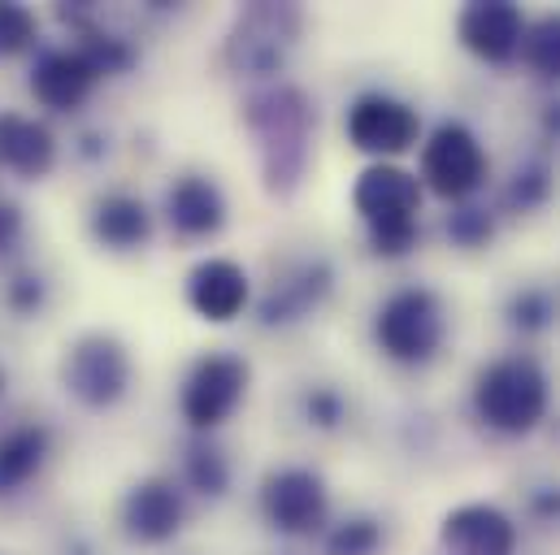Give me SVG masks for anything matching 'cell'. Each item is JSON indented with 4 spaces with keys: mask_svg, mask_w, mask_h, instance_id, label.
<instances>
[{
    "mask_svg": "<svg viewBox=\"0 0 560 555\" xmlns=\"http://www.w3.org/2000/svg\"><path fill=\"white\" fill-rule=\"evenodd\" d=\"M57 165V139L39 118L0 114V169L18 178H44Z\"/></svg>",
    "mask_w": 560,
    "mask_h": 555,
    "instance_id": "cell-19",
    "label": "cell"
},
{
    "mask_svg": "<svg viewBox=\"0 0 560 555\" xmlns=\"http://www.w3.org/2000/svg\"><path fill=\"white\" fill-rule=\"evenodd\" d=\"M544 196H548V169H544V165H530L526 174H517V182H513V191H509V204L530 209V204H539Z\"/></svg>",
    "mask_w": 560,
    "mask_h": 555,
    "instance_id": "cell-29",
    "label": "cell"
},
{
    "mask_svg": "<svg viewBox=\"0 0 560 555\" xmlns=\"http://www.w3.org/2000/svg\"><path fill=\"white\" fill-rule=\"evenodd\" d=\"M517 526L495 504H460L439 526V555H513Z\"/></svg>",
    "mask_w": 560,
    "mask_h": 555,
    "instance_id": "cell-13",
    "label": "cell"
},
{
    "mask_svg": "<svg viewBox=\"0 0 560 555\" xmlns=\"http://www.w3.org/2000/svg\"><path fill=\"white\" fill-rule=\"evenodd\" d=\"M300 31H304L300 4H275V0L244 4L226 35V52H222L226 70L240 79H275L295 52Z\"/></svg>",
    "mask_w": 560,
    "mask_h": 555,
    "instance_id": "cell-4",
    "label": "cell"
},
{
    "mask_svg": "<svg viewBox=\"0 0 560 555\" xmlns=\"http://www.w3.org/2000/svg\"><path fill=\"white\" fill-rule=\"evenodd\" d=\"M88 226H92V239L101 248H109V252H136V248H143L152 239V213H148V204H143L140 196H131V191L101 196L92 204Z\"/></svg>",
    "mask_w": 560,
    "mask_h": 555,
    "instance_id": "cell-18",
    "label": "cell"
},
{
    "mask_svg": "<svg viewBox=\"0 0 560 555\" xmlns=\"http://www.w3.org/2000/svg\"><path fill=\"white\" fill-rule=\"evenodd\" d=\"M183 473H187V486L196 495H209V499L226 495V486H231V464L213 442H191L187 460H183Z\"/></svg>",
    "mask_w": 560,
    "mask_h": 555,
    "instance_id": "cell-22",
    "label": "cell"
},
{
    "mask_svg": "<svg viewBox=\"0 0 560 555\" xmlns=\"http://www.w3.org/2000/svg\"><path fill=\"white\" fill-rule=\"evenodd\" d=\"M101 79L105 74L92 66V57L79 44H57V48H39L31 66V96L48 114H74L83 109V101L96 92Z\"/></svg>",
    "mask_w": 560,
    "mask_h": 555,
    "instance_id": "cell-10",
    "label": "cell"
},
{
    "mask_svg": "<svg viewBox=\"0 0 560 555\" xmlns=\"http://www.w3.org/2000/svg\"><path fill=\"white\" fill-rule=\"evenodd\" d=\"M557 508H560V495H557Z\"/></svg>",
    "mask_w": 560,
    "mask_h": 555,
    "instance_id": "cell-32",
    "label": "cell"
},
{
    "mask_svg": "<svg viewBox=\"0 0 560 555\" xmlns=\"http://www.w3.org/2000/svg\"><path fill=\"white\" fill-rule=\"evenodd\" d=\"M326 508H330V495H326V482L304 469V464H287L266 473L261 482V517L287 534V539H300V534H313L326 526Z\"/></svg>",
    "mask_w": 560,
    "mask_h": 555,
    "instance_id": "cell-9",
    "label": "cell"
},
{
    "mask_svg": "<svg viewBox=\"0 0 560 555\" xmlns=\"http://www.w3.org/2000/svg\"><path fill=\"white\" fill-rule=\"evenodd\" d=\"M131 378H136V365H131V352L118 334L92 330L66 347L61 387L92 413L118 409L131 395Z\"/></svg>",
    "mask_w": 560,
    "mask_h": 555,
    "instance_id": "cell-5",
    "label": "cell"
},
{
    "mask_svg": "<svg viewBox=\"0 0 560 555\" xmlns=\"http://www.w3.org/2000/svg\"><path fill=\"white\" fill-rule=\"evenodd\" d=\"M548 317H552V304H548L544 291H526V295L513 299V326L539 330V326H548Z\"/></svg>",
    "mask_w": 560,
    "mask_h": 555,
    "instance_id": "cell-27",
    "label": "cell"
},
{
    "mask_svg": "<svg viewBox=\"0 0 560 555\" xmlns=\"http://www.w3.org/2000/svg\"><path fill=\"white\" fill-rule=\"evenodd\" d=\"M421 178L434 196L443 200H465L482 187L487 178V152L478 135L460 122H443L434 127L430 139L421 143Z\"/></svg>",
    "mask_w": 560,
    "mask_h": 555,
    "instance_id": "cell-8",
    "label": "cell"
},
{
    "mask_svg": "<svg viewBox=\"0 0 560 555\" xmlns=\"http://www.w3.org/2000/svg\"><path fill=\"white\" fill-rule=\"evenodd\" d=\"M244 122L257 139V156H261V178L270 196H291L308 169V152H313V101L291 87H261L257 96H248L244 105Z\"/></svg>",
    "mask_w": 560,
    "mask_h": 555,
    "instance_id": "cell-1",
    "label": "cell"
},
{
    "mask_svg": "<svg viewBox=\"0 0 560 555\" xmlns=\"http://www.w3.org/2000/svg\"><path fill=\"white\" fill-rule=\"evenodd\" d=\"M22 231H26L22 209H18L13 200H0V257H9V252L22 244Z\"/></svg>",
    "mask_w": 560,
    "mask_h": 555,
    "instance_id": "cell-30",
    "label": "cell"
},
{
    "mask_svg": "<svg viewBox=\"0 0 560 555\" xmlns=\"http://www.w3.org/2000/svg\"><path fill=\"white\" fill-rule=\"evenodd\" d=\"M330 291V265L326 261H313V265H300L295 274H287L282 282L270 286V295L261 299V321L266 326H287V321H300L308 308H317Z\"/></svg>",
    "mask_w": 560,
    "mask_h": 555,
    "instance_id": "cell-20",
    "label": "cell"
},
{
    "mask_svg": "<svg viewBox=\"0 0 560 555\" xmlns=\"http://www.w3.org/2000/svg\"><path fill=\"white\" fill-rule=\"evenodd\" d=\"M304 413H308L313 425L330 429V425H339V421H343V400H339L330 387H317V391H308V395H304Z\"/></svg>",
    "mask_w": 560,
    "mask_h": 555,
    "instance_id": "cell-28",
    "label": "cell"
},
{
    "mask_svg": "<svg viewBox=\"0 0 560 555\" xmlns=\"http://www.w3.org/2000/svg\"><path fill=\"white\" fill-rule=\"evenodd\" d=\"M447 235H452L456 244L474 248V244H482V239L491 235V222H487V213H482V209H460V213H452Z\"/></svg>",
    "mask_w": 560,
    "mask_h": 555,
    "instance_id": "cell-26",
    "label": "cell"
},
{
    "mask_svg": "<svg viewBox=\"0 0 560 555\" xmlns=\"http://www.w3.org/2000/svg\"><path fill=\"white\" fill-rule=\"evenodd\" d=\"M118 517H122V530H127L131 543L161 547L183 530V517H187L183 491L174 482H165V477H143L127 491Z\"/></svg>",
    "mask_w": 560,
    "mask_h": 555,
    "instance_id": "cell-12",
    "label": "cell"
},
{
    "mask_svg": "<svg viewBox=\"0 0 560 555\" xmlns=\"http://www.w3.org/2000/svg\"><path fill=\"white\" fill-rule=\"evenodd\" d=\"M418 114L387 96V92H365L352 109H348V139L352 147L370 152V156H400L418 143Z\"/></svg>",
    "mask_w": 560,
    "mask_h": 555,
    "instance_id": "cell-11",
    "label": "cell"
},
{
    "mask_svg": "<svg viewBox=\"0 0 560 555\" xmlns=\"http://www.w3.org/2000/svg\"><path fill=\"white\" fill-rule=\"evenodd\" d=\"M248 295H253V286H248L244 265H235L226 257H209V261H200L187 274V304H191V312L213 321V326L235 321L248 308Z\"/></svg>",
    "mask_w": 560,
    "mask_h": 555,
    "instance_id": "cell-15",
    "label": "cell"
},
{
    "mask_svg": "<svg viewBox=\"0 0 560 555\" xmlns=\"http://www.w3.org/2000/svg\"><path fill=\"white\" fill-rule=\"evenodd\" d=\"M165 217L174 226V235L183 239H209L226 226V200L218 191L213 178L205 174H183L170 191H165Z\"/></svg>",
    "mask_w": 560,
    "mask_h": 555,
    "instance_id": "cell-16",
    "label": "cell"
},
{
    "mask_svg": "<svg viewBox=\"0 0 560 555\" xmlns=\"http://www.w3.org/2000/svg\"><path fill=\"white\" fill-rule=\"evenodd\" d=\"M4 395H9V369L0 365V400H4Z\"/></svg>",
    "mask_w": 560,
    "mask_h": 555,
    "instance_id": "cell-31",
    "label": "cell"
},
{
    "mask_svg": "<svg viewBox=\"0 0 560 555\" xmlns=\"http://www.w3.org/2000/svg\"><path fill=\"white\" fill-rule=\"evenodd\" d=\"M248 391V361L235 352H209L191 365L178 409L191 429H218L226 416L240 409Z\"/></svg>",
    "mask_w": 560,
    "mask_h": 555,
    "instance_id": "cell-7",
    "label": "cell"
},
{
    "mask_svg": "<svg viewBox=\"0 0 560 555\" xmlns=\"http://www.w3.org/2000/svg\"><path fill=\"white\" fill-rule=\"evenodd\" d=\"M52 456V429L44 421H18L0 434V499L22 495Z\"/></svg>",
    "mask_w": 560,
    "mask_h": 555,
    "instance_id": "cell-17",
    "label": "cell"
},
{
    "mask_svg": "<svg viewBox=\"0 0 560 555\" xmlns=\"http://www.w3.org/2000/svg\"><path fill=\"white\" fill-rule=\"evenodd\" d=\"M352 204L361 213V222L370 226V244L378 257H405L418 239V213H421V182L400 169V165H370L357 187H352Z\"/></svg>",
    "mask_w": 560,
    "mask_h": 555,
    "instance_id": "cell-2",
    "label": "cell"
},
{
    "mask_svg": "<svg viewBox=\"0 0 560 555\" xmlns=\"http://www.w3.org/2000/svg\"><path fill=\"white\" fill-rule=\"evenodd\" d=\"M522 61L548 79V83H560V13H548L539 22L526 26L522 35Z\"/></svg>",
    "mask_w": 560,
    "mask_h": 555,
    "instance_id": "cell-21",
    "label": "cell"
},
{
    "mask_svg": "<svg viewBox=\"0 0 560 555\" xmlns=\"http://www.w3.org/2000/svg\"><path fill=\"white\" fill-rule=\"evenodd\" d=\"M383 547V526L374 517H348L326 534V555H374Z\"/></svg>",
    "mask_w": 560,
    "mask_h": 555,
    "instance_id": "cell-24",
    "label": "cell"
},
{
    "mask_svg": "<svg viewBox=\"0 0 560 555\" xmlns=\"http://www.w3.org/2000/svg\"><path fill=\"white\" fill-rule=\"evenodd\" d=\"M378 347L400 365H425L443 343V304L425 286H400L374 317Z\"/></svg>",
    "mask_w": 560,
    "mask_h": 555,
    "instance_id": "cell-6",
    "label": "cell"
},
{
    "mask_svg": "<svg viewBox=\"0 0 560 555\" xmlns=\"http://www.w3.org/2000/svg\"><path fill=\"white\" fill-rule=\"evenodd\" d=\"M4 304H9V312H18V317L44 312V304H48V282H44V274L18 270V274L4 282Z\"/></svg>",
    "mask_w": 560,
    "mask_h": 555,
    "instance_id": "cell-25",
    "label": "cell"
},
{
    "mask_svg": "<svg viewBox=\"0 0 560 555\" xmlns=\"http://www.w3.org/2000/svg\"><path fill=\"white\" fill-rule=\"evenodd\" d=\"M456 35H460V44H465L478 61L500 66V61H509V57L522 52L526 17H522V9L509 4V0H474V4L460 9Z\"/></svg>",
    "mask_w": 560,
    "mask_h": 555,
    "instance_id": "cell-14",
    "label": "cell"
},
{
    "mask_svg": "<svg viewBox=\"0 0 560 555\" xmlns=\"http://www.w3.org/2000/svg\"><path fill=\"white\" fill-rule=\"evenodd\" d=\"M39 39V17L35 9L18 4V0H0V61L31 52Z\"/></svg>",
    "mask_w": 560,
    "mask_h": 555,
    "instance_id": "cell-23",
    "label": "cell"
},
{
    "mask_svg": "<svg viewBox=\"0 0 560 555\" xmlns=\"http://www.w3.org/2000/svg\"><path fill=\"white\" fill-rule=\"evenodd\" d=\"M474 413L487 429L526 434L548 413V374L530 356L491 361L474 382Z\"/></svg>",
    "mask_w": 560,
    "mask_h": 555,
    "instance_id": "cell-3",
    "label": "cell"
}]
</instances>
